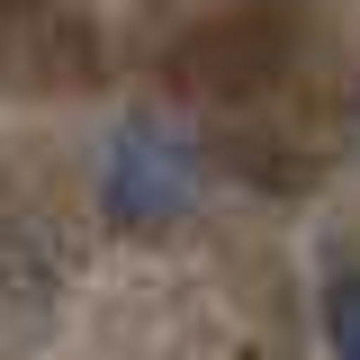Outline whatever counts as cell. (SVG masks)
<instances>
[{
	"mask_svg": "<svg viewBox=\"0 0 360 360\" xmlns=\"http://www.w3.org/2000/svg\"><path fill=\"white\" fill-rule=\"evenodd\" d=\"M99 198H108V217H127V225H172L180 207L198 198V153H189V135L162 127V117H127L117 144H108Z\"/></svg>",
	"mask_w": 360,
	"mask_h": 360,
	"instance_id": "obj_1",
	"label": "cell"
},
{
	"mask_svg": "<svg viewBox=\"0 0 360 360\" xmlns=\"http://www.w3.org/2000/svg\"><path fill=\"white\" fill-rule=\"evenodd\" d=\"M324 333H333V360H360V270H352V279H333V297H324Z\"/></svg>",
	"mask_w": 360,
	"mask_h": 360,
	"instance_id": "obj_2",
	"label": "cell"
}]
</instances>
